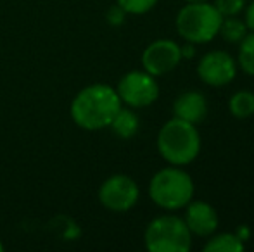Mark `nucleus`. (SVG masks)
Listing matches in <instances>:
<instances>
[{"label": "nucleus", "mask_w": 254, "mask_h": 252, "mask_svg": "<svg viewBox=\"0 0 254 252\" xmlns=\"http://www.w3.org/2000/svg\"><path fill=\"white\" fill-rule=\"evenodd\" d=\"M121 109V101L116 90L104 83L85 87L71 104L73 121L85 130H101L111 125L116 112Z\"/></svg>", "instance_id": "1"}, {"label": "nucleus", "mask_w": 254, "mask_h": 252, "mask_svg": "<svg viewBox=\"0 0 254 252\" xmlns=\"http://www.w3.org/2000/svg\"><path fill=\"white\" fill-rule=\"evenodd\" d=\"M157 149L161 155L171 164H189L197 157L201 149V137L192 123L175 118L161 128L157 137Z\"/></svg>", "instance_id": "2"}, {"label": "nucleus", "mask_w": 254, "mask_h": 252, "mask_svg": "<svg viewBox=\"0 0 254 252\" xmlns=\"http://www.w3.org/2000/svg\"><path fill=\"white\" fill-rule=\"evenodd\" d=\"M223 16L214 5L194 2L185 5L177 16V30L187 42L202 44L209 42L220 33Z\"/></svg>", "instance_id": "3"}, {"label": "nucleus", "mask_w": 254, "mask_h": 252, "mask_svg": "<svg viewBox=\"0 0 254 252\" xmlns=\"http://www.w3.org/2000/svg\"><path fill=\"white\" fill-rule=\"evenodd\" d=\"M151 199L163 209H180L189 204L194 195V183L185 171L177 168L161 169L149 185Z\"/></svg>", "instance_id": "4"}, {"label": "nucleus", "mask_w": 254, "mask_h": 252, "mask_svg": "<svg viewBox=\"0 0 254 252\" xmlns=\"http://www.w3.org/2000/svg\"><path fill=\"white\" fill-rule=\"evenodd\" d=\"M190 244V230L175 216L156 218L145 230V246L151 252H187Z\"/></svg>", "instance_id": "5"}, {"label": "nucleus", "mask_w": 254, "mask_h": 252, "mask_svg": "<svg viewBox=\"0 0 254 252\" xmlns=\"http://www.w3.org/2000/svg\"><path fill=\"white\" fill-rule=\"evenodd\" d=\"M116 92L120 95V101H123L125 104L131 105V107H147L157 99L159 87H157L154 76L147 71L145 73L131 71L120 80Z\"/></svg>", "instance_id": "6"}, {"label": "nucleus", "mask_w": 254, "mask_h": 252, "mask_svg": "<svg viewBox=\"0 0 254 252\" xmlns=\"http://www.w3.org/2000/svg\"><path fill=\"white\" fill-rule=\"evenodd\" d=\"M138 187L130 176L114 175L107 178L99 189V201L106 209L114 212H127L137 204Z\"/></svg>", "instance_id": "7"}, {"label": "nucleus", "mask_w": 254, "mask_h": 252, "mask_svg": "<svg viewBox=\"0 0 254 252\" xmlns=\"http://www.w3.org/2000/svg\"><path fill=\"white\" fill-rule=\"evenodd\" d=\"M182 59V49L171 40H157L152 42L145 49L142 55V64L145 71L152 76H161V74L170 73L171 69L178 66Z\"/></svg>", "instance_id": "8"}, {"label": "nucleus", "mask_w": 254, "mask_h": 252, "mask_svg": "<svg viewBox=\"0 0 254 252\" xmlns=\"http://www.w3.org/2000/svg\"><path fill=\"white\" fill-rule=\"evenodd\" d=\"M199 76L211 87H223L235 76V62L227 52H211L199 62Z\"/></svg>", "instance_id": "9"}, {"label": "nucleus", "mask_w": 254, "mask_h": 252, "mask_svg": "<svg viewBox=\"0 0 254 252\" xmlns=\"http://www.w3.org/2000/svg\"><path fill=\"white\" fill-rule=\"evenodd\" d=\"M185 225L192 233L199 237H207L216 230L218 216L216 211L206 202H194L185 212Z\"/></svg>", "instance_id": "10"}, {"label": "nucleus", "mask_w": 254, "mask_h": 252, "mask_svg": "<svg viewBox=\"0 0 254 252\" xmlns=\"http://www.w3.org/2000/svg\"><path fill=\"white\" fill-rule=\"evenodd\" d=\"M173 111L177 118L194 125V123L202 121L204 116H206V112H207L206 99H204V95L197 94V92L182 94L180 97L175 101Z\"/></svg>", "instance_id": "11"}, {"label": "nucleus", "mask_w": 254, "mask_h": 252, "mask_svg": "<svg viewBox=\"0 0 254 252\" xmlns=\"http://www.w3.org/2000/svg\"><path fill=\"white\" fill-rule=\"evenodd\" d=\"M109 126L113 128V131L118 137L130 138V137H133L138 130V118L131 111H128V109H120Z\"/></svg>", "instance_id": "12"}, {"label": "nucleus", "mask_w": 254, "mask_h": 252, "mask_svg": "<svg viewBox=\"0 0 254 252\" xmlns=\"http://www.w3.org/2000/svg\"><path fill=\"white\" fill-rule=\"evenodd\" d=\"M206 252H241L244 251V244L237 235H230V233H221L209 240L204 246Z\"/></svg>", "instance_id": "13"}, {"label": "nucleus", "mask_w": 254, "mask_h": 252, "mask_svg": "<svg viewBox=\"0 0 254 252\" xmlns=\"http://www.w3.org/2000/svg\"><path fill=\"white\" fill-rule=\"evenodd\" d=\"M230 112L235 118H249L254 114V94L251 92H237L230 99Z\"/></svg>", "instance_id": "14"}, {"label": "nucleus", "mask_w": 254, "mask_h": 252, "mask_svg": "<svg viewBox=\"0 0 254 252\" xmlns=\"http://www.w3.org/2000/svg\"><path fill=\"white\" fill-rule=\"evenodd\" d=\"M239 64L244 73L254 76V33L242 38L241 49H239Z\"/></svg>", "instance_id": "15"}, {"label": "nucleus", "mask_w": 254, "mask_h": 252, "mask_svg": "<svg viewBox=\"0 0 254 252\" xmlns=\"http://www.w3.org/2000/svg\"><path fill=\"white\" fill-rule=\"evenodd\" d=\"M220 33L227 42H241L246 37V24L239 19L221 21Z\"/></svg>", "instance_id": "16"}, {"label": "nucleus", "mask_w": 254, "mask_h": 252, "mask_svg": "<svg viewBox=\"0 0 254 252\" xmlns=\"http://www.w3.org/2000/svg\"><path fill=\"white\" fill-rule=\"evenodd\" d=\"M118 5L130 14H144L156 5L157 0H116Z\"/></svg>", "instance_id": "17"}, {"label": "nucleus", "mask_w": 254, "mask_h": 252, "mask_svg": "<svg viewBox=\"0 0 254 252\" xmlns=\"http://www.w3.org/2000/svg\"><path fill=\"white\" fill-rule=\"evenodd\" d=\"M246 0H216L214 7L223 17H232L244 9Z\"/></svg>", "instance_id": "18"}, {"label": "nucleus", "mask_w": 254, "mask_h": 252, "mask_svg": "<svg viewBox=\"0 0 254 252\" xmlns=\"http://www.w3.org/2000/svg\"><path fill=\"white\" fill-rule=\"evenodd\" d=\"M123 16H125V10L121 9L120 5H116V7H113V9L109 10V14H107V19H109V23L118 24V23H121V21H123Z\"/></svg>", "instance_id": "19"}, {"label": "nucleus", "mask_w": 254, "mask_h": 252, "mask_svg": "<svg viewBox=\"0 0 254 252\" xmlns=\"http://www.w3.org/2000/svg\"><path fill=\"white\" fill-rule=\"evenodd\" d=\"M246 28L254 31V2L246 10Z\"/></svg>", "instance_id": "20"}, {"label": "nucleus", "mask_w": 254, "mask_h": 252, "mask_svg": "<svg viewBox=\"0 0 254 252\" xmlns=\"http://www.w3.org/2000/svg\"><path fill=\"white\" fill-rule=\"evenodd\" d=\"M192 55V54H194V49H192V47H185L184 49V50H182V55Z\"/></svg>", "instance_id": "21"}, {"label": "nucleus", "mask_w": 254, "mask_h": 252, "mask_svg": "<svg viewBox=\"0 0 254 252\" xmlns=\"http://www.w3.org/2000/svg\"><path fill=\"white\" fill-rule=\"evenodd\" d=\"M189 3H194V2H206V0H187Z\"/></svg>", "instance_id": "22"}, {"label": "nucleus", "mask_w": 254, "mask_h": 252, "mask_svg": "<svg viewBox=\"0 0 254 252\" xmlns=\"http://www.w3.org/2000/svg\"><path fill=\"white\" fill-rule=\"evenodd\" d=\"M3 251V244H2V240H0V252Z\"/></svg>", "instance_id": "23"}]
</instances>
